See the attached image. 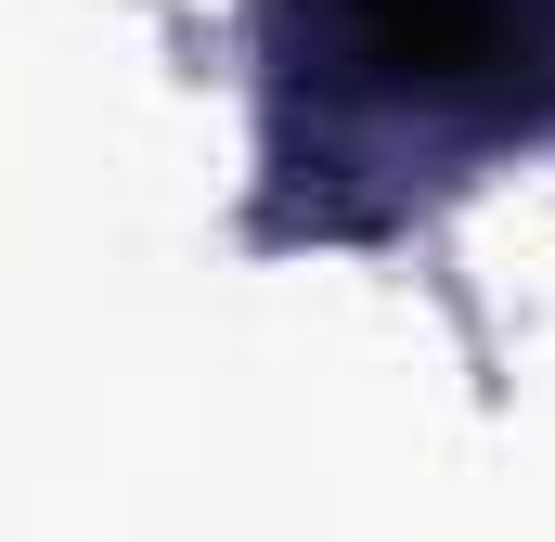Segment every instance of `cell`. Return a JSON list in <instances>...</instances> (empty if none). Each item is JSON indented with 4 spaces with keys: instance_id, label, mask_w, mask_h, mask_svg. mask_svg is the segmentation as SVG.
Listing matches in <instances>:
<instances>
[{
    "instance_id": "6da1fadb",
    "label": "cell",
    "mask_w": 555,
    "mask_h": 542,
    "mask_svg": "<svg viewBox=\"0 0 555 542\" xmlns=\"http://www.w3.org/2000/svg\"><path fill=\"white\" fill-rule=\"evenodd\" d=\"M543 39V0H362V52L401 78H517Z\"/></svg>"
}]
</instances>
